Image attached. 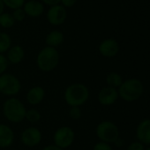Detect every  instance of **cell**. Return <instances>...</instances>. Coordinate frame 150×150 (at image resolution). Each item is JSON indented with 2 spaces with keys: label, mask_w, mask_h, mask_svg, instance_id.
Listing matches in <instances>:
<instances>
[{
  "label": "cell",
  "mask_w": 150,
  "mask_h": 150,
  "mask_svg": "<svg viewBox=\"0 0 150 150\" xmlns=\"http://www.w3.org/2000/svg\"><path fill=\"white\" fill-rule=\"evenodd\" d=\"M90 92L83 83H73L69 85L64 94V101L69 107H81L89 99Z\"/></svg>",
  "instance_id": "cell-1"
},
{
  "label": "cell",
  "mask_w": 150,
  "mask_h": 150,
  "mask_svg": "<svg viewBox=\"0 0 150 150\" xmlns=\"http://www.w3.org/2000/svg\"><path fill=\"white\" fill-rule=\"evenodd\" d=\"M74 139L75 132L70 126L67 125H64L57 128L53 134L54 145L64 150L71 146Z\"/></svg>",
  "instance_id": "cell-7"
},
{
  "label": "cell",
  "mask_w": 150,
  "mask_h": 150,
  "mask_svg": "<svg viewBox=\"0 0 150 150\" xmlns=\"http://www.w3.org/2000/svg\"><path fill=\"white\" fill-rule=\"evenodd\" d=\"M12 47V39L6 33H0V54L7 52Z\"/></svg>",
  "instance_id": "cell-19"
},
{
  "label": "cell",
  "mask_w": 150,
  "mask_h": 150,
  "mask_svg": "<svg viewBox=\"0 0 150 150\" xmlns=\"http://www.w3.org/2000/svg\"><path fill=\"white\" fill-rule=\"evenodd\" d=\"M45 97V90L41 86H35L31 88L27 95H26V100L27 102L33 106L40 104Z\"/></svg>",
  "instance_id": "cell-14"
},
{
  "label": "cell",
  "mask_w": 150,
  "mask_h": 150,
  "mask_svg": "<svg viewBox=\"0 0 150 150\" xmlns=\"http://www.w3.org/2000/svg\"><path fill=\"white\" fill-rule=\"evenodd\" d=\"M23 10L27 15L35 18L42 14L44 7L41 2L36 1V0H30V1L24 4Z\"/></svg>",
  "instance_id": "cell-15"
},
{
  "label": "cell",
  "mask_w": 150,
  "mask_h": 150,
  "mask_svg": "<svg viewBox=\"0 0 150 150\" xmlns=\"http://www.w3.org/2000/svg\"><path fill=\"white\" fill-rule=\"evenodd\" d=\"M27 109L18 98L10 97L3 104V113L6 118L14 124H19L25 119Z\"/></svg>",
  "instance_id": "cell-3"
},
{
  "label": "cell",
  "mask_w": 150,
  "mask_h": 150,
  "mask_svg": "<svg viewBox=\"0 0 150 150\" xmlns=\"http://www.w3.org/2000/svg\"><path fill=\"white\" fill-rule=\"evenodd\" d=\"M42 150H64V149H61L60 147H58L53 144V145H48V146H44Z\"/></svg>",
  "instance_id": "cell-31"
},
{
  "label": "cell",
  "mask_w": 150,
  "mask_h": 150,
  "mask_svg": "<svg viewBox=\"0 0 150 150\" xmlns=\"http://www.w3.org/2000/svg\"><path fill=\"white\" fill-rule=\"evenodd\" d=\"M42 118V115L39 110L36 109H29L27 110L25 119H27L31 124H36L38 123Z\"/></svg>",
  "instance_id": "cell-20"
},
{
  "label": "cell",
  "mask_w": 150,
  "mask_h": 150,
  "mask_svg": "<svg viewBox=\"0 0 150 150\" xmlns=\"http://www.w3.org/2000/svg\"><path fill=\"white\" fill-rule=\"evenodd\" d=\"M42 2H43L45 5L50 6L51 7V6H57V5L61 2V0H42Z\"/></svg>",
  "instance_id": "cell-29"
},
{
  "label": "cell",
  "mask_w": 150,
  "mask_h": 150,
  "mask_svg": "<svg viewBox=\"0 0 150 150\" xmlns=\"http://www.w3.org/2000/svg\"><path fill=\"white\" fill-rule=\"evenodd\" d=\"M9 65V62L3 54H0V75L6 73Z\"/></svg>",
  "instance_id": "cell-24"
},
{
  "label": "cell",
  "mask_w": 150,
  "mask_h": 150,
  "mask_svg": "<svg viewBox=\"0 0 150 150\" xmlns=\"http://www.w3.org/2000/svg\"><path fill=\"white\" fill-rule=\"evenodd\" d=\"M68 114H69V117L71 119L77 121L81 118L82 111L80 107H70Z\"/></svg>",
  "instance_id": "cell-23"
},
{
  "label": "cell",
  "mask_w": 150,
  "mask_h": 150,
  "mask_svg": "<svg viewBox=\"0 0 150 150\" xmlns=\"http://www.w3.org/2000/svg\"><path fill=\"white\" fill-rule=\"evenodd\" d=\"M12 15H13L15 21H22L25 19L26 13L22 8H18V9H15L13 11Z\"/></svg>",
  "instance_id": "cell-25"
},
{
  "label": "cell",
  "mask_w": 150,
  "mask_h": 150,
  "mask_svg": "<svg viewBox=\"0 0 150 150\" xmlns=\"http://www.w3.org/2000/svg\"><path fill=\"white\" fill-rule=\"evenodd\" d=\"M93 150H113V148L110 144H108V143H105L103 141H99L95 144Z\"/></svg>",
  "instance_id": "cell-26"
},
{
  "label": "cell",
  "mask_w": 150,
  "mask_h": 150,
  "mask_svg": "<svg viewBox=\"0 0 150 150\" xmlns=\"http://www.w3.org/2000/svg\"><path fill=\"white\" fill-rule=\"evenodd\" d=\"M21 90V82L19 78L12 73L0 75V94L14 97Z\"/></svg>",
  "instance_id": "cell-6"
},
{
  "label": "cell",
  "mask_w": 150,
  "mask_h": 150,
  "mask_svg": "<svg viewBox=\"0 0 150 150\" xmlns=\"http://www.w3.org/2000/svg\"><path fill=\"white\" fill-rule=\"evenodd\" d=\"M136 137L138 141L144 146H150V118L141 120L136 128Z\"/></svg>",
  "instance_id": "cell-12"
},
{
  "label": "cell",
  "mask_w": 150,
  "mask_h": 150,
  "mask_svg": "<svg viewBox=\"0 0 150 150\" xmlns=\"http://www.w3.org/2000/svg\"><path fill=\"white\" fill-rule=\"evenodd\" d=\"M96 134L100 141L111 144L120 137L117 125L110 120H103L100 122L96 128Z\"/></svg>",
  "instance_id": "cell-5"
},
{
  "label": "cell",
  "mask_w": 150,
  "mask_h": 150,
  "mask_svg": "<svg viewBox=\"0 0 150 150\" xmlns=\"http://www.w3.org/2000/svg\"><path fill=\"white\" fill-rule=\"evenodd\" d=\"M118 96L123 101L132 103L139 100L144 92V86L141 81L136 78L128 79L121 84L117 88Z\"/></svg>",
  "instance_id": "cell-2"
},
{
  "label": "cell",
  "mask_w": 150,
  "mask_h": 150,
  "mask_svg": "<svg viewBox=\"0 0 150 150\" xmlns=\"http://www.w3.org/2000/svg\"><path fill=\"white\" fill-rule=\"evenodd\" d=\"M118 98L119 96H118L117 89L108 86L103 88L97 95V100L99 103L103 106L113 105L117 101Z\"/></svg>",
  "instance_id": "cell-9"
},
{
  "label": "cell",
  "mask_w": 150,
  "mask_h": 150,
  "mask_svg": "<svg viewBox=\"0 0 150 150\" xmlns=\"http://www.w3.org/2000/svg\"><path fill=\"white\" fill-rule=\"evenodd\" d=\"M105 81H106V83H107L108 87H110V88H116V89H117L124 81L121 75L119 73L116 72V71L110 72L106 76Z\"/></svg>",
  "instance_id": "cell-18"
},
{
  "label": "cell",
  "mask_w": 150,
  "mask_h": 150,
  "mask_svg": "<svg viewBox=\"0 0 150 150\" xmlns=\"http://www.w3.org/2000/svg\"><path fill=\"white\" fill-rule=\"evenodd\" d=\"M3 3L7 7L15 10L18 8H21L24 6L25 0H3Z\"/></svg>",
  "instance_id": "cell-22"
},
{
  "label": "cell",
  "mask_w": 150,
  "mask_h": 150,
  "mask_svg": "<svg viewBox=\"0 0 150 150\" xmlns=\"http://www.w3.org/2000/svg\"><path fill=\"white\" fill-rule=\"evenodd\" d=\"M13 130L6 124H0V147L6 148L13 144L14 141Z\"/></svg>",
  "instance_id": "cell-13"
},
{
  "label": "cell",
  "mask_w": 150,
  "mask_h": 150,
  "mask_svg": "<svg viewBox=\"0 0 150 150\" xmlns=\"http://www.w3.org/2000/svg\"><path fill=\"white\" fill-rule=\"evenodd\" d=\"M126 150H145V146L139 141H133L130 143L126 148Z\"/></svg>",
  "instance_id": "cell-27"
},
{
  "label": "cell",
  "mask_w": 150,
  "mask_h": 150,
  "mask_svg": "<svg viewBox=\"0 0 150 150\" xmlns=\"http://www.w3.org/2000/svg\"><path fill=\"white\" fill-rule=\"evenodd\" d=\"M24 57H25V51L21 45H14L8 50L6 58L9 64H18L22 62Z\"/></svg>",
  "instance_id": "cell-16"
},
{
  "label": "cell",
  "mask_w": 150,
  "mask_h": 150,
  "mask_svg": "<svg viewBox=\"0 0 150 150\" xmlns=\"http://www.w3.org/2000/svg\"><path fill=\"white\" fill-rule=\"evenodd\" d=\"M64 39V37L62 32L58 30H53L47 35L45 38V42L47 46L56 49V47H58L59 45L63 43Z\"/></svg>",
  "instance_id": "cell-17"
},
{
  "label": "cell",
  "mask_w": 150,
  "mask_h": 150,
  "mask_svg": "<svg viewBox=\"0 0 150 150\" xmlns=\"http://www.w3.org/2000/svg\"><path fill=\"white\" fill-rule=\"evenodd\" d=\"M15 23V21L12 14L10 13H2L0 15V26L4 28H10Z\"/></svg>",
  "instance_id": "cell-21"
},
{
  "label": "cell",
  "mask_w": 150,
  "mask_h": 150,
  "mask_svg": "<svg viewBox=\"0 0 150 150\" xmlns=\"http://www.w3.org/2000/svg\"><path fill=\"white\" fill-rule=\"evenodd\" d=\"M99 52L104 57H113L119 51L118 42L112 38H108L103 40L99 44Z\"/></svg>",
  "instance_id": "cell-11"
},
{
  "label": "cell",
  "mask_w": 150,
  "mask_h": 150,
  "mask_svg": "<svg viewBox=\"0 0 150 150\" xmlns=\"http://www.w3.org/2000/svg\"><path fill=\"white\" fill-rule=\"evenodd\" d=\"M66 19V10L63 6H51L47 13V20L53 26H59Z\"/></svg>",
  "instance_id": "cell-10"
},
{
  "label": "cell",
  "mask_w": 150,
  "mask_h": 150,
  "mask_svg": "<svg viewBox=\"0 0 150 150\" xmlns=\"http://www.w3.org/2000/svg\"><path fill=\"white\" fill-rule=\"evenodd\" d=\"M4 7H5V5L3 3V0H0V15L4 12Z\"/></svg>",
  "instance_id": "cell-32"
},
{
  "label": "cell",
  "mask_w": 150,
  "mask_h": 150,
  "mask_svg": "<svg viewBox=\"0 0 150 150\" xmlns=\"http://www.w3.org/2000/svg\"><path fill=\"white\" fill-rule=\"evenodd\" d=\"M145 150H150V146H148L147 147H146V148H145Z\"/></svg>",
  "instance_id": "cell-33"
},
{
  "label": "cell",
  "mask_w": 150,
  "mask_h": 150,
  "mask_svg": "<svg viewBox=\"0 0 150 150\" xmlns=\"http://www.w3.org/2000/svg\"><path fill=\"white\" fill-rule=\"evenodd\" d=\"M59 63V53L57 49L52 47H45L42 49L36 57L37 67L44 72L53 71Z\"/></svg>",
  "instance_id": "cell-4"
},
{
  "label": "cell",
  "mask_w": 150,
  "mask_h": 150,
  "mask_svg": "<svg viewBox=\"0 0 150 150\" xmlns=\"http://www.w3.org/2000/svg\"><path fill=\"white\" fill-rule=\"evenodd\" d=\"M124 143H125L124 139H123L122 138L118 137V138L114 141V143H113V144H114L117 147H122V146H124Z\"/></svg>",
  "instance_id": "cell-30"
},
{
  "label": "cell",
  "mask_w": 150,
  "mask_h": 150,
  "mask_svg": "<svg viewBox=\"0 0 150 150\" xmlns=\"http://www.w3.org/2000/svg\"><path fill=\"white\" fill-rule=\"evenodd\" d=\"M76 2H77V0H61V3L64 8L73 6L75 4H76Z\"/></svg>",
  "instance_id": "cell-28"
},
{
  "label": "cell",
  "mask_w": 150,
  "mask_h": 150,
  "mask_svg": "<svg viewBox=\"0 0 150 150\" xmlns=\"http://www.w3.org/2000/svg\"><path fill=\"white\" fill-rule=\"evenodd\" d=\"M42 135L41 131L35 126L26 128L21 135V140L22 144L28 147H34L39 145L42 141Z\"/></svg>",
  "instance_id": "cell-8"
}]
</instances>
